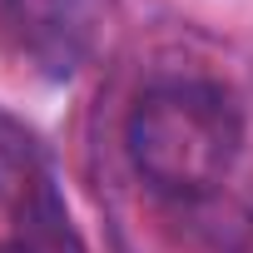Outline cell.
<instances>
[{"label": "cell", "mask_w": 253, "mask_h": 253, "mask_svg": "<svg viewBox=\"0 0 253 253\" xmlns=\"http://www.w3.org/2000/svg\"><path fill=\"white\" fill-rule=\"evenodd\" d=\"M124 144L149 184L169 194H204L228 174L243 144V119L233 94L213 80H159L134 99Z\"/></svg>", "instance_id": "obj_1"}, {"label": "cell", "mask_w": 253, "mask_h": 253, "mask_svg": "<svg viewBox=\"0 0 253 253\" xmlns=\"http://www.w3.org/2000/svg\"><path fill=\"white\" fill-rule=\"evenodd\" d=\"M5 35L50 80H70L104 35V0H5Z\"/></svg>", "instance_id": "obj_2"}, {"label": "cell", "mask_w": 253, "mask_h": 253, "mask_svg": "<svg viewBox=\"0 0 253 253\" xmlns=\"http://www.w3.org/2000/svg\"><path fill=\"white\" fill-rule=\"evenodd\" d=\"M15 218H20V248L25 253H84V238L65 209V199L55 194V184L45 174H35L20 199H15Z\"/></svg>", "instance_id": "obj_3"}, {"label": "cell", "mask_w": 253, "mask_h": 253, "mask_svg": "<svg viewBox=\"0 0 253 253\" xmlns=\"http://www.w3.org/2000/svg\"><path fill=\"white\" fill-rule=\"evenodd\" d=\"M0 253H25V248L20 243H0Z\"/></svg>", "instance_id": "obj_4"}]
</instances>
